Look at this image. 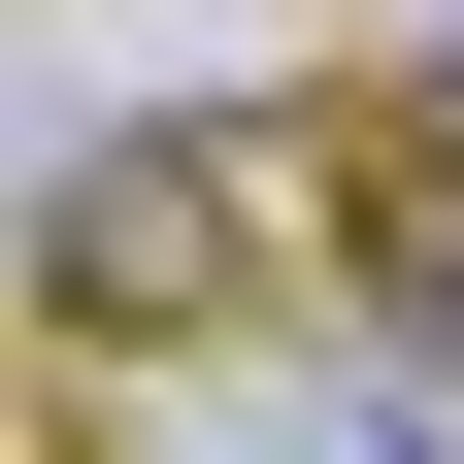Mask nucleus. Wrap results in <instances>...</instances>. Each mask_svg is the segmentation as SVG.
Masks as SVG:
<instances>
[{"label":"nucleus","instance_id":"7ed1b4c3","mask_svg":"<svg viewBox=\"0 0 464 464\" xmlns=\"http://www.w3.org/2000/svg\"><path fill=\"white\" fill-rule=\"evenodd\" d=\"M398 133H464V0H431V34H398Z\"/></svg>","mask_w":464,"mask_h":464},{"label":"nucleus","instance_id":"20e7f679","mask_svg":"<svg viewBox=\"0 0 464 464\" xmlns=\"http://www.w3.org/2000/svg\"><path fill=\"white\" fill-rule=\"evenodd\" d=\"M67 464H166V431H67Z\"/></svg>","mask_w":464,"mask_h":464},{"label":"nucleus","instance_id":"f03ea898","mask_svg":"<svg viewBox=\"0 0 464 464\" xmlns=\"http://www.w3.org/2000/svg\"><path fill=\"white\" fill-rule=\"evenodd\" d=\"M266 166H299V133H67V199H34V332H67V365H166V332L299 299V266H266Z\"/></svg>","mask_w":464,"mask_h":464},{"label":"nucleus","instance_id":"f257e3e1","mask_svg":"<svg viewBox=\"0 0 464 464\" xmlns=\"http://www.w3.org/2000/svg\"><path fill=\"white\" fill-rule=\"evenodd\" d=\"M100 431H166V464H464V365L332 266V299H232L166 365H100Z\"/></svg>","mask_w":464,"mask_h":464}]
</instances>
